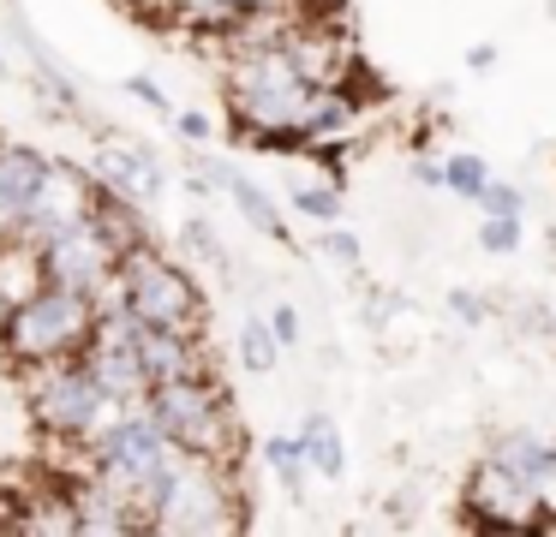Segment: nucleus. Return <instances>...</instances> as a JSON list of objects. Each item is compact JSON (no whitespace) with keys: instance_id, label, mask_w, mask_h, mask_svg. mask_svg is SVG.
<instances>
[{"instance_id":"obj_1","label":"nucleus","mask_w":556,"mask_h":537,"mask_svg":"<svg viewBox=\"0 0 556 537\" xmlns=\"http://www.w3.org/2000/svg\"><path fill=\"white\" fill-rule=\"evenodd\" d=\"M18 388H25L30 424L49 442H73V448H97V436L126 412V400H114L97 382V370L85 365V353L18 370Z\"/></svg>"},{"instance_id":"obj_2","label":"nucleus","mask_w":556,"mask_h":537,"mask_svg":"<svg viewBox=\"0 0 556 537\" xmlns=\"http://www.w3.org/2000/svg\"><path fill=\"white\" fill-rule=\"evenodd\" d=\"M102 329V310L85 286H66V281H49L37 298L7 317L0 329V358L13 370H30V365H54V358H78Z\"/></svg>"},{"instance_id":"obj_3","label":"nucleus","mask_w":556,"mask_h":537,"mask_svg":"<svg viewBox=\"0 0 556 537\" xmlns=\"http://www.w3.org/2000/svg\"><path fill=\"white\" fill-rule=\"evenodd\" d=\"M245 525V496L233 460H204V453H180L168 484L156 489L150 508V532H180V537H222Z\"/></svg>"},{"instance_id":"obj_4","label":"nucleus","mask_w":556,"mask_h":537,"mask_svg":"<svg viewBox=\"0 0 556 537\" xmlns=\"http://www.w3.org/2000/svg\"><path fill=\"white\" fill-rule=\"evenodd\" d=\"M174 460H180V448H174V436L156 424V412H150L144 400L126 406V412L97 436V448H90V472L109 477L138 513L156 508V489L168 484Z\"/></svg>"},{"instance_id":"obj_5","label":"nucleus","mask_w":556,"mask_h":537,"mask_svg":"<svg viewBox=\"0 0 556 537\" xmlns=\"http://www.w3.org/2000/svg\"><path fill=\"white\" fill-rule=\"evenodd\" d=\"M144 406L156 412V424L174 436V448H180V453L240 460V418H233V400H228V388H222L216 370L156 382Z\"/></svg>"},{"instance_id":"obj_6","label":"nucleus","mask_w":556,"mask_h":537,"mask_svg":"<svg viewBox=\"0 0 556 537\" xmlns=\"http://www.w3.org/2000/svg\"><path fill=\"white\" fill-rule=\"evenodd\" d=\"M121 274H126L132 317L162 322V329H192V334H204L210 305H204V286L192 281V269H186V263L162 257L150 239H138V245H126Z\"/></svg>"},{"instance_id":"obj_7","label":"nucleus","mask_w":556,"mask_h":537,"mask_svg":"<svg viewBox=\"0 0 556 537\" xmlns=\"http://www.w3.org/2000/svg\"><path fill=\"white\" fill-rule=\"evenodd\" d=\"M460 513L479 532H544V489H532L527 477H515L484 453L460 484Z\"/></svg>"},{"instance_id":"obj_8","label":"nucleus","mask_w":556,"mask_h":537,"mask_svg":"<svg viewBox=\"0 0 556 537\" xmlns=\"http://www.w3.org/2000/svg\"><path fill=\"white\" fill-rule=\"evenodd\" d=\"M97 203H102V179H97V167L54 162V155H49V174H42L37 203H30L25 233H18V239H30V245H49V239H54V233H66L73 221L97 215Z\"/></svg>"},{"instance_id":"obj_9","label":"nucleus","mask_w":556,"mask_h":537,"mask_svg":"<svg viewBox=\"0 0 556 537\" xmlns=\"http://www.w3.org/2000/svg\"><path fill=\"white\" fill-rule=\"evenodd\" d=\"M102 322H121L126 334L138 341V358H144V370L156 382H174V376H204V370H216L210 365V353H204V334H192V329H162V322H144V317H102Z\"/></svg>"},{"instance_id":"obj_10","label":"nucleus","mask_w":556,"mask_h":537,"mask_svg":"<svg viewBox=\"0 0 556 537\" xmlns=\"http://www.w3.org/2000/svg\"><path fill=\"white\" fill-rule=\"evenodd\" d=\"M85 365L97 370V382L114 394V400H126V406L150 400V388H156V376H150L144 358H138V341L121 329V322H102L97 341L85 346Z\"/></svg>"},{"instance_id":"obj_11","label":"nucleus","mask_w":556,"mask_h":537,"mask_svg":"<svg viewBox=\"0 0 556 537\" xmlns=\"http://www.w3.org/2000/svg\"><path fill=\"white\" fill-rule=\"evenodd\" d=\"M97 179H102V191H114V197H132V203H156L162 191H168V174H162V162L144 150V143H121V138H102V150H97Z\"/></svg>"},{"instance_id":"obj_12","label":"nucleus","mask_w":556,"mask_h":537,"mask_svg":"<svg viewBox=\"0 0 556 537\" xmlns=\"http://www.w3.org/2000/svg\"><path fill=\"white\" fill-rule=\"evenodd\" d=\"M49 174V155L30 150V143H7L0 150V239L25 233V215L37 203V186Z\"/></svg>"},{"instance_id":"obj_13","label":"nucleus","mask_w":556,"mask_h":537,"mask_svg":"<svg viewBox=\"0 0 556 537\" xmlns=\"http://www.w3.org/2000/svg\"><path fill=\"white\" fill-rule=\"evenodd\" d=\"M66 489H73V508H78V532H90V537H114V532H150V513H138L132 501H126L121 489L109 484V477L85 472L78 484H66Z\"/></svg>"},{"instance_id":"obj_14","label":"nucleus","mask_w":556,"mask_h":537,"mask_svg":"<svg viewBox=\"0 0 556 537\" xmlns=\"http://www.w3.org/2000/svg\"><path fill=\"white\" fill-rule=\"evenodd\" d=\"M491 460L508 465L515 477H527L532 489L556 484V442L539 436V430H496L491 436Z\"/></svg>"},{"instance_id":"obj_15","label":"nucleus","mask_w":556,"mask_h":537,"mask_svg":"<svg viewBox=\"0 0 556 537\" xmlns=\"http://www.w3.org/2000/svg\"><path fill=\"white\" fill-rule=\"evenodd\" d=\"M42 286H49V257H42V245H30V239H0V298L7 305H25V298H37Z\"/></svg>"},{"instance_id":"obj_16","label":"nucleus","mask_w":556,"mask_h":537,"mask_svg":"<svg viewBox=\"0 0 556 537\" xmlns=\"http://www.w3.org/2000/svg\"><path fill=\"white\" fill-rule=\"evenodd\" d=\"M305 131H312V143H336L348 138L353 126H359V95L348 90V84H317L312 102H305Z\"/></svg>"},{"instance_id":"obj_17","label":"nucleus","mask_w":556,"mask_h":537,"mask_svg":"<svg viewBox=\"0 0 556 537\" xmlns=\"http://www.w3.org/2000/svg\"><path fill=\"white\" fill-rule=\"evenodd\" d=\"M300 442H305V460H312L317 477H341V472H348V442H341V424L329 412H305Z\"/></svg>"},{"instance_id":"obj_18","label":"nucleus","mask_w":556,"mask_h":537,"mask_svg":"<svg viewBox=\"0 0 556 537\" xmlns=\"http://www.w3.org/2000/svg\"><path fill=\"white\" fill-rule=\"evenodd\" d=\"M288 203L305 215V221H317V227H329V221H341V215H348V191H341V179H305V174H293L288 179Z\"/></svg>"},{"instance_id":"obj_19","label":"nucleus","mask_w":556,"mask_h":537,"mask_svg":"<svg viewBox=\"0 0 556 537\" xmlns=\"http://www.w3.org/2000/svg\"><path fill=\"white\" fill-rule=\"evenodd\" d=\"M228 197L240 203V215L257 227V233H269V239H281V245H288V221H281L276 197H269V191L257 186L252 174H240V167H233V179H228Z\"/></svg>"},{"instance_id":"obj_20","label":"nucleus","mask_w":556,"mask_h":537,"mask_svg":"<svg viewBox=\"0 0 556 537\" xmlns=\"http://www.w3.org/2000/svg\"><path fill=\"white\" fill-rule=\"evenodd\" d=\"M264 465L276 472V484L288 489V496H305V472H312V460H305V442H300V430L293 436H264Z\"/></svg>"},{"instance_id":"obj_21","label":"nucleus","mask_w":556,"mask_h":537,"mask_svg":"<svg viewBox=\"0 0 556 537\" xmlns=\"http://www.w3.org/2000/svg\"><path fill=\"white\" fill-rule=\"evenodd\" d=\"M281 353H288V346H281V334H276L269 317H245L240 322V365L245 370H276Z\"/></svg>"},{"instance_id":"obj_22","label":"nucleus","mask_w":556,"mask_h":537,"mask_svg":"<svg viewBox=\"0 0 556 537\" xmlns=\"http://www.w3.org/2000/svg\"><path fill=\"white\" fill-rule=\"evenodd\" d=\"M484 186H491V167H484V155H472V150L443 155V191H455V197L479 203Z\"/></svg>"},{"instance_id":"obj_23","label":"nucleus","mask_w":556,"mask_h":537,"mask_svg":"<svg viewBox=\"0 0 556 537\" xmlns=\"http://www.w3.org/2000/svg\"><path fill=\"white\" fill-rule=\"evenodd\" d=\"M180 251H186L192 263H204V269L228 274V245H222V239L210 233L204 215H186V221H180Z\"/></svg>"},{"instance_id":"obj_24","label":"nucleus","mask_w":556,"mask_h":537,"mask_svg":"<svg viewBox=\"0 0 556 537\" xmlns=\"http://www.w3.org/2000/svg\"><path fill=\"white\" fill-rule=\"evenodd\" d=\"M520 239H527L520 215H491V209H484V221H479V245L491 251V257H508V251H520Z\"/></svg>"},{"instance_id":"obj_25","label":"nucleus","mask_w":556,"mask_h":537,"mask_svg":"<svg viewBox=\"0 0 556 537\" xmlns=\"http://www.w3.org/2000/svg\"><path fill=\"white\" fill-rule=\"evenodd\" d=\"M126 95H138V102H144L156 119H168V126H174V114H180V107L168 102V90H162L156 78H144V72H138V78H126Z\"/></svg>"},{"instance_id":"obj_26","label":"nucleus","mask_w":556,"mask_h":537,"mask_svg":"<svg viewBox=\"0 0 556 537\" xmlns=\"http://www.w3.org/2000/svg\"><path fill=\"white\" fill-rule=\"evenodd\" d=\"M491 310H496V305H491L484 293H472V286H455V293H448V317L467 322V329H472V322H484Z\"/></svg>"},{"instance_id":"obj_27","label":"nucleus","mask_w":556,"mask_h":537,"mask_svg":"<svg viewBox=\"0 0 556 537\" xmlns=\"http://www.w3.org/2000/svg\"><path fill=\"white\" fill-rule=\"evenodd\" d=\"M317 251H324V257H336V263H348V269L359 263V239H353L348 227H336V221L324 227V239H317Z\"/></svg>"},{"instance_id":"obj_28","label":"nucleus","mask_w":556,"mask_h":537,"mask_svg":"<svg viewBox=\"0 0 556 537\" xmlns=\"http://www.w3.org/2000/svg\"><path fill=\"white\" fill-rule=\"evenodd\" d=\"M479 203H484L491 215H520V209H527V197H520V186H508V179H491Z\"/></svg>"},{"instance_id":"obj_29","label":"nucleus","mask_w":556,"mask_h":537,"mask_svg":"<svg viewBox=\"0 0 556 537\" xmlns=\"http://www.w3.org/2000/svg\"><path fill=\"white\" fill-rule=\"evenodd\" d=\"M174 131H180L186 143H210V138H216V119L198 114V107H180V114H174Z\"/></svg>"},{"instance_id":"obj_30","label":"nucleus","mask_w":556,"mask_h":537,"mask_svg":"<svg viewBox=\"0 0 556 537\" xmlns=\"http://www.w3.org/2000/svg\"><path fill=\"white\" fill-rule=\"evenodd\" d=\"M269 322H276L281 346H300V341H305V329H300V310H293V305H276V310H269Z\"/></svg>"},{"instance_id":"obj_31","label":"nucleus","mask_w":556,"mask_h":537,"mask_svg":"<svg viewBox=\"0 0 556 537\" xmlns=\"http://www.w3.org/2000/svg\"><path fill=\"white\" fill-rule=\"evenodd\" d=\"M491 60H496L491 42H472V48H467V66H491Z\"/></svg>"},{"instance_id":"obj_32","label":"nucleus","mask_w":556,"mask_h":537,"mask_svg":"<svg viewBox=\"0 0 556 537\" xmlns=\"http://www.w3.org/2000/svg\"><path fill=\"white\" fill-rule=\"evenodd\" d=\"M7 317H13V305H7V298H0V329H7Z\"/></svg>"},{"instance_id":"obj_33","label":"nucleus","mask_w":556,"mask_h":537,"mask_svg":"<svg viewBox=\"0 0 556 537\" xmlns=\"http://www.w3.org/2000/svg\"><path fill=\"white\" fill-rule=\"evenodd\" d=\"M0 72H7V54H0Z\"/></svg>"},{"instance_id":"obj_34","label":"nucleus","mask_w":556,"mask_h":537,"mask_svg":"<svg viewBox=\"0 0 556 537\" xmlns=\"http://www.w3.org/2000/svg\"><path fill=\"white\" fill-rule=\"evenodd\" d=\"M7 143H13V138H0V150H7Z\"/></svg>"}]
</instances>
